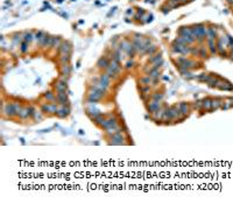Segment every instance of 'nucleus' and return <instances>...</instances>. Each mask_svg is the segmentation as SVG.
I'll use <instances>...</instances> for the list:
<instances>
[{
    "instance_id": "1",
    "label": "nucleus",
    "mask_w": 233,
    "mask_h": 204,
    "mask_svg": "<svg viewBox=\"0 0 233 204\" xmlns=\"http://www.w3.org/2000/svg\"><path fill=\"white\" fill-rule=\"evenodd\" d=\"M104 94L105 92L103 90H99L96 88H90L89 92H87V101L90 104H96L104 97Z\"/></svg>"
},
{
    "instance_id": "2",
    "label": "nucleus",
    "mask_w": 233,
    "mask_h": 204,
    "mask_svg": "<svg viewBox=\"0 0 233 204\" xmlns=\"http://www.w3.org/2000/svg\"><path fill=\"white\" fill-rule=\"evenodd\" d=\"M2 112H4L5 116H7L9 118V117H14L16 116L15 113V109H14V105L13 103H6L4 104V107H2Z\"/></svg>"
},
{
    "instance_id": "3",
    "label": "nucleus",
    "mask_w": 233,
    "mask_h": 204,
    "mask_svg": "<svg viewBox=\"0 0 233 204\" xmlns=\"http://www.w3.org/2000/svg\"><path fill=\"white\" fill-rule=\"evenodd\" d=\"M111 143L112 145H124L125 143V138L121 134V132H118V133L111 135Z\"/></svg>"
},
{
    "instance_id": "4",
    "label": "nucleus",
    "mask_w": 233,
    "mask_h": 204,
    "mask_svg": "<svg viewBox=\"0 0 233 204\" xmlns=\"http://www.w3.org/2000/svg\"><path fill=\"white\" fill-rule=\"evenodd\" d=\"M117 125H118V120L116 117H110V118H105L104 123L100 126H101L104 130H107V128L112 127V126H117Z\"/></svg>"
},
{
    "instance_id": "5",
    "label": "nucleus",
    "mask_w": 233,
    "mask_h": 204,
    "mask_svg": "<svg viewBox=\"0 0 233 204\" xmlns=\"http://www.w3.org/2000/svg\"><path fill=\"white\" fill-rule=\"evenodd\" d=\"M55 90L56 92H65L68 90V82L67 79H59L55 84Z\"/></svg>"
},
{
    "instance_id": "6",
    "label": "nucleus",
    "mask_w": 233,
    "mask_h": 204,
    "mask_svg": "<svg viewBox=\"0 0 233 204\" xmlns=\"http://www.w3.org/2000/svg\"><path fill=\"white\" fill-rule=\"evenodd\" d=\"M56 100L58 101L59 105H69V98L65 92H57L56 93Z\"/></svg>"
},
{
    "instance_id": "7",
    "label": "nucleus",
    "mask_w": 233,
    "mask_h": 204,
    "mask_svg": "<svg viewBox=\"0 0 233 204\" xmlns=\"http://www.w3.org/2000/svg\"><path fill=\"white\" fill-rule=\"evenodd\" d=\"M147 109H148V112L149 113H154V112L159 111L160 109H161V101H157V100H150V103L148 104V106H147Z\"/></svg>"
},
{
    "instance_id": "8",
    "label": "nucleus",
    "mask_w": 233,
    "mask_h": 204,
    "mask_svg": "<svg viewBox=\"0 0 233 204\" xmlns=\"http://www.w3.org/2000/svg\"><path fill=\"white\" fill-rule=\"evenodd\" d=\"M69 113H70L69 105H61L56 112L57 117H59V118H65L67 116H69Z\"/></svg>"
},
{
    "instance_id": "9",
    "label": "nucleus",
    "mask_w": 233,
    "mask_h": 204,
    "mask_svg": "<svg viewBox=\"0 0 233 204\" xmlns=\"http://www.w3.org/2000/svg\"><path fill=\"white\" fill-rule=\"evenodd\" d=\"M110 63H111V62L109 61V58L105 57V56H103V57H100V58L98 59V62H97V67L100 68V69H107L109 65H110Z\"/></svg>"
},
{
    "instance_id": "10",
    "label": "nucleus",
    "mask_w": 233,
    "mask_h": 204,
    "mask_svg": "<svg viewBox=\"0 0 233 204\" xmlns=\"http://www.w3.org/2000/svg\"><path fill=\"white\" fill-rule=\"evenodd\" d=\"M58 49L61 51V54H70L71 53V44L69 42H62L61 47Z\"/></svg>"
},
{
    "instance_id": "11",
    "label": "nucleus",
    "mask_w": 233,
    "mask_h": 204,
    "mask_svg": "<svg viewBox=\"0 0 233 204\" xmlns=\"http://www.w3.org/2000/svg\"><path fill=\"white\" fill-rule=\"evenodd\" d=\"M177 107H178V110L181 111V113L183 114V116H187V114L189 113V105H188L187 103H184V101L177 104Z\"/></svg>"
},
{
    "instance_id": "12",
    "label": "nucleus",
    "mask_w": 233,
    "mask_h": 204,
    "mask_svg": "<svg viewBox=\"0 0 233 204\" xmlns=\"http://www.w3.org/2000/svg\"><path fill=\"white\" fill-rule=\"evenodd\" d=\"M71 70H72V68H71V65H70L69 63H68V64H63V65H62V69H61L62 75H63V76H67V77L70 76V74H71Z\"/></svg>"
},
{
    "instance_id": "13",
    "label": "nucleus",
    "mask_w": 233,
    "mask_h": 204,
    "mask_svg": "<svg viewBox=\"0 0 233 204\" xmlns=\"http://www.w3.org/2000/svg\"><path fill=\"white\" fill-rule=\"evenodd\" d=\"M223 105V100L220 98H214L212 99V103H211V110H217V109L222 107Z\"/></svg>"
},
{
    "instance_id": "14",
    "label": "nucleus",
    "mask_w": 233,
    "mask_h": 204,
    "mask_svg": "<svg viewBox=\"0 0 233 204\" xmlns=\"http://www.w3.org/2000/svg\"><path fill=\"white\" fill-rule=\"evenodd\" d=\"M99 81L103 82L104 84H106V85H110V83H111V77L107 74H103V75H100Z\"/></svg>"
},
{
    "instance_id": "15",
    "label": "nucleus",
    "mask_w": 233,
    "mask_h": 204,
    "mask_svg": "<svg viewBox=\"0 0 233 204\" xmlns=\"http://www.w3.org/2000/svg\"><path fill=\"white\" fill-rule=\"evenodd\" d=\"M118 132H121V128L119 127V126H112V127H110V128H107L106 130V133L109 134V135H113V134H116V133H118Z\"/></svg>"
},
{
    "instance_id": "16",
    "label": "nucleus",
    "mask_w": 233,
    "mask_h": 204,
    "mask_svg": "<svg viewBox=\"0 0 233 204\" xmlns=\"http://www.w3.org/2000/svg\"><path fill=\"white\" fill-rule=\"evenodd\" d=\"M211 103H212L211 98H204L203 99V109L204 110H211Z\"/></svg>"
},
{
    "instance_id": "17",
    "label": "nucleus",
    "mask_w": 233,
    "mask_h": 204,
    "mask_svg": "<svg viewBox=\"0 0 233 204\" xmlns=\"http://www.w3.org/2000/svg\"><path fill=\"white\" fill-rule=\"evenodd\" d=\"M62 44V40L61 37H54L52 39V43H51V47L52 48H59Z\"/></svg>"
},
{
    "instance_id": "18",
    "label": "nucleus",
    "mask_w": 233,
    "mask_h": 204,
    "mask_svg": "<svg viewBox=\"0 0 233 204\" xmlns=\"http://www.w3.org/2000/svg\"><path fill=\"white\" fill-rule=\"evenodd\" d=\"M92 119H93V121L97 124V125H101V124L104 123V120H105V117L103 116L101 113H100V114H98V116H96V117H94V118H92Z\"/></svg>"
},
{
    "instance_id": "19",
    "label": "nucleus",
    "mask_w": 233,
    "mask_h": 204,
    "mask_svg": "<svg viewBox=\"0 0 233 204\" xmlns=\"http://www.w3.org/2000/svg\"><path fill=\"white\" fill-rule=\"evenodd\" d=\"M43 97L48 101H56V97L54 96V93H52V92H50V91H47V92L43 94Z\"/></svg>"
},
{
    "instance_id": "20",
    "label": "nucleus",
    "mask_w": 233,
    "mask_h": 204,
    "mask_svg": "<svg viewBox=\"0 0 233 204\" xmlns=\"http://www.w3.org/2000/svg\"><path fill=\"white\" fill-rule=\"evenodd\" d=\"M206 35H207V39H209V40H212L214 37V35H216V29H214L213 27H210V28H207Z\"/></svg>"
},
{
    "instance_id": "21",
    "label": "nucleus",
    "mask_w": 233,
    "mask_h": 204,
    "mask_svg": "<svg viewBox=\"0 0 233 204\" xmlns=\"http://www.w3.org/2000/svg\"><path fill=\"white\" fill-rule=\"evenodd\" d=\"M210 77H211V75H207V74H200L197 78H198L199 82H204V83H207L210 79Z\"/></svg>"
},
{
    "instance_id": "22",
    "label": "nucleus",
    "mask_w": 233,
    "mask_h": 204,
    "mask_svg": "<svg viewBox=\"0 0 233 204\" xmlns=\"http://www.w3.org/2000/svg\"><path fill=\"white\" fill-rule=\"evenodd\" d=\"M19 117H20V118H22V119H26V118H28V117H29V111H28V107H22V110H21V112H20Z\"/></svg>"
},
{
    "instance_id": "23",
    "label": "nucleus",
    "mask_w": 233,
    "mask_h": 204,
    "mask_svg": "<svg viewBox=\"0 0 233 204\" xmlns=\"http://www.w3.org/2000/svg\"><path fill=\"white\" fill-rule=\"evenodd\" d=\"M160 75H161V73H160L159 69H153L152 71H149V76H150V78H159Z\"/></svg>"
},
{
    "instance_id": "24",
    "label": "nucleus",
    "mask_w": 233,
    "mask_h": 204,
    "mask_svg": "<svg viewBox=\"0 0 233 204\" xmlns=\"http://www.w3.org/2000/svg\"><path fill=\"white\" fill-rule=\"evenodd\" d=\"M61 62L63 64H68L70 61V54H61Z\"/></svg>"
},
{
    "instance_id": "25",
    "label": "nucleus",
    "mask_w": 233,
    "mask_h": 204,
    "mask_svg": "<svg viewBox=\"0 0 233 204\" xmlns=\"http://www.w3.org/2000/svg\"><path fill=\"white\" fill-rule=\"evenodd\" d=\"M58 110V106L56 103H49V113H56Z\"/></svg>"
},
{
    "instance_id": "26",
    "label": "nucleus",
    "mask_w": 233,
    "mask_h": 204,
    "mask_svg": "<svg viewBox=\"0 0 233 204\" xmlns=\"http://www.w3.org/2000/svg\"><path fill=\"white\" fill-rule=\"evenodd\" d=\"M152 99H153V100L161 101L162 99H163V93H159V92L153 93V94H152Z\"/></svg>"
},
{
    "instance_id": "27",
    "label": "nucleus",
    "mask_w": 233,
    "mask_h": 204,
    "mask_svg": "<svg viewBox=\"0 0 233 204\" xmlns=\"http://www.w3.org/2000/svg\"><path fill=\"white\" fill-rule=\"evenodd\" d=\"M140 82L142 83V85H149V84L152 83V78H150V76L142 77V78L140 79Z\"/></svg>"
},
{
    "instance_id": "28",
    "label": "nucleus",
    "mask_w": 233,
    "mask_h": 204,
    "mask_svg": "<svg viewBox=\"0 0 233 204\" xmlns=\"http://www.w3.org/2000/svg\"><path fill=\"white\" fill-rule=\"evenodd\" d=\"M209 47H210V50H211L212 54H214L217 51V48H216V44H214V42H213V39L209 40Z\"/></svg>"
},
{
    "instance_id": "29",
    "label": "nucleus",
    "mask_w": 233,
    "mask_h": 204,
    "mask_svg": "<svg viewBox=\"0 0 233 204\" xmlns=\"http://www.w3.org/2000/svg\"><path fill=\"white\" fill-rule=\"evenodd\" d=\"M140 91H141V93L142 94H149V92H150V88H149V85H144V86H141L140 88Z\"/></svg>"
},
{
    "instance_id": "30",
    "label": "nucleus",
    "mask_w": 233,
    "mask_h": 204,
    "mask_svg": "<svg viewBox=\"0 0 233 204\" xmlns=\"http://www.w3.org/2000/svg\"><path fill=\"white\" fill-rule=\"evenodd\" d=\"M44 35H46V34H44L43 32H41V31H40V32H37V33L35 34V39H36V40H37V42H39V43H40V42H41V40L44 37Z\"/></svg>"
},
{
    "instance_id": "31",
    "label": "nucleus",
    "mask_w": 233,
    "mask_h": 204,
    "mask_svg": "<svg viewBox=\"0 0 233 204\" xmlns=\"http://www.w3.org/2000/svg\"><path fill=\"white\" fill-rule=\"evenodd\" d=\"M161 58H162L161 54H157V55H155V56L150 57V58H149V62H150V63H155V62H156V61H159V59H161Z\"/></svg>"
},
{
    "instance_id": "32",
    "label": "nucleus",
    "mask_w": 233,
    "mask_h": 204,
    "mask_svg": "<svg viewBox=\"0 0 233 204\" xmlns=\"http://www.w3.org/2000/svg\"><path fill=\"white\" fill-rule=\"evenodd\" d=\"M28 42H26V41H23L21 43V48H20V50H21V53H26L27 51V49H28Z\"/></svg>"
},
{
    "instance_id": "33",
    "label": "nucleus",
    "mask_w": 233,
    "mask_h": 204,
    "mask_svg": "<svg viewBox=\"0 0 233 204\" xmlns=\"http://www.w3.org/2000/svg\"><path fill=\"white\" fill-rule=\"evenodd\" d=\"M23 40H25L26 42H28V43H29V42H31L32 40H33V34H32V33H26V34H25Z\"/></svg>"
},
{
    "instance_id": "34",
    "label": "nucleus",
    "mask_w": 233,
    "mask_h": 204,
    "mask_svg": "<svg viewBox=\"0 0 233 204\" xmlns=\"http://www.w3.org/2000/svg\"><path fill=\"white\" fill-rule=\"evenodd\" d=\"M155 51H156V47H155V46H152L150 48L148 47V49H147L146 53H147V54H149V55H153V54H154Z\"/></svg>"
},
{
    "instance_id": "35",
    "label": "nucleus",
    "mask_w": 233,
    "mask_h": 204,
    "mask_svg": "<svg viewBox=\"0 0 233 204\" xmlns=\"http://www.w3.org/2000/svg\"><path fill=\"white\" fill-rule=\"evenodd\" d=\"M34 118L36 119L37 121H40V120H42V114H41V112H37V111H35V113H34Z\"/></svg>"
},
{
    "instance_id": "36",
    "label": "nucleus",
    "mask_w": 233,
    "mask_h": 204,
    "mask_svg": "<svg viewBox=\"0 0 233 204\" xmlns=\"http://www.w3.org/2000/svg\"><path fill=\"white\" fill-rule=\"evenodd\" d=\"M133 65H134V62L133 61H127L126 62V65H125V68H126V69H131V68H133Z\"/></svg>"
},
{
    "instance_id": "37",
    "label": "nucleus",
    "mask_w": 233,
    "mask_h": 204,
    "mask_svg": "<svg viewBox=\"0 0 233 204\" xmlns=\"http://www.w3.org/2000/svg\"><path fill=\"white\" fill-rule=\"evenodd\" d=\"M41 111L42 112H49V104H43L41 106Z\"/></svg>"
},
{
    "instance_id": "38",
    "label": "nucleus",
    "mask_w": 233,
    "mask_h": 204,
    "mask_svg": "<svg viewBox=\"0 0 233 204\" xmlns=\"http://www.w3.org/2000/svg\"><path fill=\"white\" fill-rule=\"evenodd\" d=\"M195 107L196 109H203V100H197L195 103Z\"/></svg>"
},
{
    "instance_id": "39",
    "label": "nucleus",
    "mask_w": 233,
    "mask_h": 204,
    "mask_svg": "<svg viewBox=\"0 0 233 204\" xmlns=\"http://www.w3.org/2000/svg\"><path fill=\"white\" fill-rule=\"evenodd\" d=\"M200 56H202V57L206 56V50H205L204 48H200Z\"/></svg>"
},
{
    "instance_id": "40",
    "label": "nucleus",
    "mask_w": 233,
    "mask_h": 204,
    "mask_svg": "<svg viewBox=\"0 0 233 204\" xmlns=\"http://www.w3.org/2000/svg\"><path fill=\"white\" fill-rule=\"evenodd\" d=\"M182 1H185V0H182Z\"/></svg>"
}]
</instances>
